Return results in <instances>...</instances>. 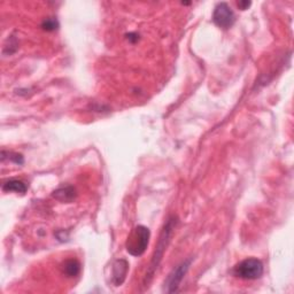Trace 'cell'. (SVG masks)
Returning a JSON list of instances; mask_svg holds the SVG:
<instances>
[{"label": "cell", "mask_w": 294, "mask_h": 294, "mask_svg": "<svg viewBox=\"0 0 294 294\" xmlns=\"http://www.w3.org/2000/svg\"><path fill=\"white\" fill-rule=\"evenodd\" d=\"M150 236L151 233L149 229L142 226L136 227L131 232V235L129 236L127 244H125L128 252L133 256H140V255L144 254L147 246H149Z\"/></svg>", "instance_id": "6da1fadb"}, {"label": "cell", "mask_w": 294, "mask_h": 294, "mask_svg": "<svg viewBox=\"0 0 294 294\" xmlns=\"http://www.w3.org/2000/svg\"><path fill=\"white\" fill-rule=\"evenodd\" d=\"M233 275L246 280H255L263 275V265L258 259H246L235 267Z\"/></svg>", "instance_id": "7a4b0ae2"}, {"label": "cell", "mask_w": 294, "mask_h": 294, "mask_svg": "<svg viewBox=\"0 0 294 294\" xmlns=\"http://www.w3.org/2000/svg\"><path fill=\"white\" fill-rule=\"evenodd\" d=\"M175 226H176L175 218L168 219L166 227H164L163 231H162V235H161V237H160V241H159V245H158V247H157V252H155V254H154L152 263H151L150 269H149V271H147V274H146V280H147V282H149V280L153 277L155 270L158 269V266H159L160 261H161L163 252H164V249H166L167 243L169 241L170 235H171L172 230H174Z\"/></svg>", "instance_id": "3957f363"}, {"label": "cell", "mask_w": 294, "mask_h": 294, "mask_svg": "<svg viewBox=\"0 0 294 294\" xmlns=\"http://www.w3.org/2000/svg\"><path fill=\"white\" fill-rule=\"evenodd\" d=\"M213 21L219 28L228 29L232 27V24L235 23L236 16L235 13L232 11V8L229 6L227 3H219L218 5L215 7Z\"/></svg>", "instance_id": "277c9868"}, {"label": "cell", "mask_w": 294, "mask_h": 294, "mask_svg": "<svg viewBox=\"0 0 294 294\" xmlns=\"http://www.w3.org/2000/svg\"><path fill=\"white\" fill-rule=\"evenodd\" d=\"M190 265H191V260H188L176 268V269L172 270L171 274L168 276V278L166 282H164V289L168 293H174L178 289V286L181 280H183L185 274H187Z\"/></svg>", "instance_id": "5b68a950"}, {"label": "cell", "mask_w": 294, "mask_h": 294, "mask_svg": "<svg viewBox=\"0 0 294 294\" xmlns=\"http://www.w3.org/2000/svg\"><path fill=\"white\" fill-rule=\"evenodd\" d=\"M128 262L125 260L115 261L113 266V283L115 286H120L124 282L128 271Z\"/></svg>", "instance_id": "8992f818"}, {"label": "cell", "mask_w": 294, "mask_h": 294, "mask_svg": "<svg viewBox=\"0 0 294 294\" xmlns=\"http://www.w3.org/2000/svg\"><path fill=\"white\" fill-rule=\"evenodd\" d=\"M3 190L5 192H16L23 194L27 192V185L22 180L11 179L3 185Z\"/></svg>", "instance_id": "52a82bcc"}, {"label": "cell", "mask_w": 294, "mask_h": 294, "mask_svg": "<svg viewBox=\"0 0 294 294\" xmlns=\"http://www.w3.org/2000/svg\"><path fill=\"white\" fill-rule=\"evenodd\" d=\"M80 270H81V266L79 261H76V260H68L63 266V271L68 277H75V276L80 274Z\"/></svg>", "instance_id": "ba28073f"}, {"label": "cell", "mask_w": 294, "mask_h": 294, "mask_svg": "<svg viewBox=\"0 0 294 294\" xmlns=\"http://www.w3.org/2000/svg\"><path fill=\"white\" fill-rule=\"evenodd\" d=\"M54 197L61 201H70L75 197V191L72 188H63L54 192Z\"/></svg>", "instance_id": "9c48e42d"}, {"label": "cell", "mask_w": 294, "mask_h": 294, "mask_svg": "<svg viewBox=\"0 0 294 294\" xmlns=\"http://www.w3.org/2000/svg\"><path fill=\"white\" fill-rule=\"evenodd\" d=\"M42 27L44 28V30H46V31H54V30L58 29L59 23L55 19H46L44 22H43Z\"/></svg>", "instance_id": "30bf717a"}, {"label": "cell", "mask_w": 294, "mask_h": 294, "mask_svg": "<svg viewBox=\"0 0 294 294\" xmlns=\"http://www.w3.org/2000/svg\"><path fill=\"white\" fill-rule=\"evenodd\" d=\"M250 4H252L250 2H239L238 3V7H240L241 11H245L250 6Z\"/></svg>", "instance_id": "8fae6325"}]
</instances>
